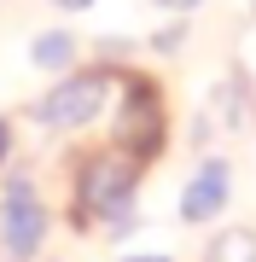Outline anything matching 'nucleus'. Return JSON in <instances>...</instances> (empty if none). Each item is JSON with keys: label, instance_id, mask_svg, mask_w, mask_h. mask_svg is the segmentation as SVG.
<instances>
[{"label": "nucleus", "instance_id": "nucleus-8", "mask_svg": "<svg viewBox=\"0 0 256 262\" xmlns=\"http://www.w3.org/2000/svg\"><path fill=\"white\" fill-rule=\"evenodd\" d=\"M29 58H35L41 70H70V64H76V35H58V29H47V35H35Z\"/></svg>", "mask_w": 256, "mask_h": 262}, {"label": "nucleus", "instance_id": "nucleus-6", "mask_svg": "<svg viewBox=\"0 0 256 262\" xmlns=\"http://www.w3.org/2000/svg\"><path fill=\"white\" fill-rule=\"evenodd\" d=\"M256 111H250V94L239 88V76H227V82L216 88V99H210V117H204V134L210 128H245Z\"/></svg>", "mask_w": 256, "mask_h": 262}, {"label": "nucleus", "instance_id": "nucleus-10", "mask_svg": "<svg viewBox=\"0 0 256 262\" xmlns=\"http://www.w3.org/2000/svg\"><path fill=\"white\" fill-rule=\"evenodd\" d=\"M152 6H163V12H192L198 0H152Z\"/></svg>", "mask_w": 256, "mask_h": 262}, {"label": "nucleus", "instance_id": "nucleus-7", "mask_svg": "<svg viewBox=\"0 0 256 262\" xmlns=\"http://www.w3.org/2000/svg\"><path fill=\"white\" fill-rule=\"evenodd\" d=\"M204 262H256V233H250V227H227V233H216L210 251H204Z\"/></svg>", "mask_w": 256, "mask_h": 262}, {"label": "nucleus", "instance_id": "nucleus-4", "mask_svg": "<svg viewBox=\"0 0 256 262\" xmlns=\"http://www.w3.org/2000/svg\"><path fill=\"white\" fill-rule=\"evenodd\" d=\"M157 94L152 88H128V99H123V117H117V128H111V146H123V151H134V158H152L157 151Z\"/></svg>", "mask_w": 256, "mask_h": 262}, {"label": "nucleus", "instance_id": "nucleus-5", "mask_svg": "<svg viewBox=\"0 0 256 262\" xmlns=\"http://www.w3.org/2000/svg\"><path fill=\"white\" fill-rule=\"evenodd\" d=\"M221 204H227V163L204 158L198 175H192L187 192H180V222H210V215H221Z\"/></svg>", "mask_w": 256, "mask_h": 262}, {"label": "nucleus", "instance_id": "nucleus-11", "mask_svg": "<svg viewBox=\"0 0 256 262\" xmlns=\"http://www.w3.org/2000/svg\"><path fill=\"white\" fill-rule=\"evenodd\" d=\"M53 6H64V12H87L94 0H53Z\"/></svg>", "mask_w": 256, "mask_h": 262}, {"label": "nucleus", "instance_id": "nucleus-2", "mask_svg": "<svg viewBox=\"0 0 256 262\" xmlns=\"http://www.w3.org/2000/svg\"><path fill=\"white\" fill-rule=\"evenodd\" d=\"M105 99H111V82H105V70L64 76L53 94H41V99H35V122H41V128H82V122H94V117L105 111Z\"/></svg>", "mask_w": 256, "mask_h": 262}, {"label": "nucleus", "instance_id": "nucleus-13", "mask_svg": "<svg viewBox=\"0 0 256 262\" xmlns=\"http://www.w3.org/2000/svg\"><path fill=\"white\" fill-rule=\"evenodd\" d=\"M123 262H169V256H123Z\"/></svg>", "mask_w": 256, "mask_h": 262}, {"label": "nucleus", "instance_id": "nucleus-3", "mask_svg": "<svg viewBox=\"0 0 256 262\" xmlns=\"http://www.w3.org/2000/svg\"><path fill=\"white\" fill-rule=\"evenodd\" d=\"M47 239V210L35 204V187L29 181H6V198H0V256L29 262Z\"/></svg>", "mask_w": 256, "mask_h": 262}, {"label": "nucleus", "instance_id": "nucleus-1", "mask_svg": "<svg viewBox=\"0 0 256 262\" xmlns=\"http://www.w3.org/2000/svg\"><path fill=\"white\" fill-rule=\"evenodd\" d=\"M134 175H140V158L123 146H105L82 163L76 175V222L82 227H128V210H134Z\"/></svg>", "mask_w": 256, "mask_h": 262}, {"label": "nucleus", "instance_id": "nucleus-9", "mask_svg": "<svg viewBox=\"0 0 256 262\" xmlns=\"http://www.w3.org/2000/svg\"><path fill=\"white\" fill-rule=\"evenodd\" d=\"M152 47H157V53H169V47H180V24H175V29H163V35H152Z\"/></svg>", "mask_w": 256, "mask_h": 262}, {"label": "nucleus", "instance_id": "nucleus-12", "mask_svg": "<svg viewBox=\"0 0 256 262\" xmlns=\"http://www.w3.org/2000/svg\"><path fill=\"white\" fill-rule=\"evenodd\" d=\"M6 140H12V128H6V122H0V158H6Z\"/></svg>", "mask_w": 256, "mask_h": 262}]
</instances>
